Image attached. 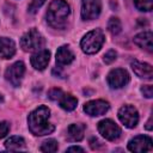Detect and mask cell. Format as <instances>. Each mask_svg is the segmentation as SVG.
<instances>
[{"label": "cell", "instance_id": "cb8c5ba5", "mask_svg": "<svg viewBox=\"0 0 153 153\" xmlns=\"http://www.w3.org/2000/svg\"><path fill=\"white\" fill-rule=\"evenodd\" d=\"M47 0H31V4L29 5V12L35 13Z\"/></svg>", "mask_w": 153, "mask_h": 153}, {"label": "cell", "instance_id": "ffe728a7", "mask_svg": "<svg viewBox=\"0 0 153 153\" xmlns=\"http://www.w3.org/2000/svg\"><path fill=\"white\" fill-rule=\"evenodd\" d=\"M108 30L110 31L111 35H118L122 30V24L120 19L116 17H111L108 22Z\"/></svg>", "mask_w": 153, "mask_h": 153}, {"label": "cell", "instance_id": "ba28073f", "mask_svg": "<svg viewBox=\"0 0 153 153\" xmlns=\"http://www.w3.org/2000/svg\"><path fill=\"white\" fill-rule=\"evenodd\" d=\"M129 80H130L129 73L123 68H115V69L110 71V73L108 74V78H106L109 86L115 90L126 86L129 82Z\"/></svg>", "mask_w": 153, "mask_h": 153}, {"label": "cell", "instance_id": "4316f807", "mask_svg": "<svg viewBox=\"0 0 153 153\" xmlns=\"http://www.w3.org/2000/svg\"><path fill=\"white\" fill-rule=\"evenodd\" d=\"M141 93L146 98H152L153 97V87H152V85H143L141 87Z\"/></svg>", "mask_w": 153, "mask_h": 153}, {"label": "cell", "instance_id": "5bb4252c", "mask_svg": "<svg viewBox=\"0 0 153 153\" xmlns=\"http://www.w3.org/2000/svg\"><path fill=\"white\" fill-rule=\"evenodd\" d=\"M134 43L148 53L153 51V35L151 31H143L134 37Z\"/></svg>", "mask_w": 153, "mask_h": 153}, {"label": "cell", "instance_id": "83f0119b", "mask_svg": "<svg viewBox=\"0 0 153 153\" xmlns=\"http://www.w3.org/2000/svg\"><path fill=\"white\" fill-rule=\"evenodd\" d=\"M90 146L92 149H99L100 147H103V143L97 139V137H92L90 140Z\"/></svg>", "mask_w": 153, "mask_h": 153}, {"label": "cell", "instance_id": "2e32d148", "mask_svg": "<svg viewBox=\"0 0 153 153\" xmlns=\"http://www.w3.org/2000/svg\"><path fill=\"white\" fill-rule=\"evenodd\" d=\"M16 54V44L8 37H0V57L11 59Z\"/></svg>", "mask_w": 153, "mask_h": 153}, {"label": "cell", "instance_id": "d4e9b609", "mask_svg": "<svg viewBox=\"0 0 153 153\" xmlns=\"http://www.w3.org/2000/svg\"><path fill=\"white\" fill-rule=\"evenodd\" d=\"M62 93H63V91L62 90H60V88H51L49 92H48V97L51 99V100H59V98L62 96Z\"/></svg>", "mask_w": 153, "mask_h": 153}, {"label": "cell", "instance_id": "f1b7e54d", "mask_svg": "<svg viewBox=\"0 0 153 153\" xmlns=\"http://www.w3.org/2000/svg\"><path fill=\"white\" fill-rule=\"evenodd\" d=\"M67 152H84V149L79 146H72V147L67 148Z\"/></svg>", "mask_w": 153, "mask_h": 153}, {"label": "cell", "instance_id": "8992f818", "mask_svg": "<svg viewBox=\"0 0 153 153\" xmlns=\"http://www.w3.org/2000/svg\"><path fill=\"white\" fill-rule=\"evenodd\" d=\"M98 131L102 134L103 137H105L109 141L117 140L122 134L121 128L112 120H109V118L102 120L98 123Z\"/></svg>", "mask_w": 153, "mask_h": 153}, {"label": "cell", "instance_id": "30bf717a", "mask_svg": "<svg viewBox=\"0 0 153 153\" xmlns=\"http://www.w3.org/2000/svg\"><path fill=\"white\" fill-rule=\"evenodd\" d=\"M153 148L152 139L147 135H136L128 142V149L135 153L149 152Z\"/></svg>", "mask_w": 153, "mask_h": 153}, {"label": "cell", "instance_id": "52a82bcc", "mask_svg": "<svg viewBox=\"0 0 153 153\" xmlns=\"http://www.w3.org/2000/svg\"><path fill=\"white\" fill-rule=\"evenodd\" d=\"M25 73V65L23 61H17L13 65H11L6 72H5V78L7 81H10L14 87L20 86L23 76Z\"/></svg>", "mask_w": 153, "mask_h": 153}, {"label": "cell", "instance_id": "5b68a950", "mask_svg": "<svg viewBox=\"0 0 153 153\" xmlns=\"http://www.w3.org/2000/svg\"><path fill=\"white\" fill-rule=\"evenodd\" d=\"M118 120L122 124H124L127 128H135L139 123V112L136 108H134L130 104H126L120 108L118 110Z\"/></svg>", "mask_w": 153, "mask_h": 153}, {"label": "cell", "instance_id": "7a4b0ae2", "mask_svg": "<svg viewBox=\"0 0 153 153\" xmlns=\"http://www.w3.org/2000/svg\"><path fill=\"white\" fill-rule=\"evenodd\" d=\"M69 14L71 7L65 0H53L48 7L45 17L51 27L62 30L67 26Z\"/></svg>", "mask_w": 153, "mask_h": 153}, {"label": "cell", "instance_id": "9c48e42d", "mask_svg": "<svg viewBox=\"0 0 153 153\" xmlns=\"http://www.w3.org/2000/svg\"><path fill=\"white\" fill-rule=\"evenodd\" d=\"M100 10V0H81V18L84 20H92L98 18Z\"/></svg>", "mask_w": 153, "mask_h": 153}, {"label": "cell", "instance_id": "4fadbf2b", "mask_svg": "<svg viewBox=\"0 0 153 153\" xmlns=\"http://www.w3.org/2000/svg\"><path fill=\"white\" fill-rule=\"evenodd\" d=\"M130 66H131V69L134 71V73L139 78H143V79H148V80H151L153 78V68L149 63L134 60Z\"/></svg>", "mask_w": 153, "mask_h": 153}, {"label": "cell", "instance_id": "ac0fdd59", "mask_svg": "<svg viewBox=\"0 0 153 153\" xmlns=\"http://www.w3.org/2000/svg\"><path fill=\"white\" fill-rule=\"evenodd\" d=\"M59 104H60V106L63 109V110H66V111H72V110H74L75 108H76V104H78V99L75 98V97H73L72 94H69V93H62V96L59 98Z\"/></svg>", "mask_w": 153, "mask_h": 153}, {"label": "cell", "instance_id": "6da1fadb", "mask_svg": "<svg viewBox=\"0 0 153 153\" xmlns=\"http://www.w3.org/2000/svg\"><path fill=\"white\" fill-rule=\"evenodd\" d=\"M50 110L45 105H39L27 116V126L30 131L36 136L51 134L55 130L53 123L49 122Z\"/></svg>", "mask_w": 153, "mask_h": 153}, {"label": "cell", "instance_id": "484cf974", "mask_svg": "<svg viewBox=\"0 0 153 153\" xmlns=\"http://www.w3.org/2000/svg\"><path fill=\"white\" fill-rule=\"evenodd\" d=\"M10 131V123L6 121L0 122V139L5 137Z\"/></svg>", "mask_w": 153, "mask_h": 153}, {"label": "cell", "instance_id": "f546056e", "mask_svg": "<svg viewBox=\"0 0 153 153\" xmlns=\"http://www.w3.org/2000/svg\"><path fill=\"white\" fill-rule=\"evenodd\" d=\"M146 129L147 130H152V117H149V120H148V122L146 124Z\"/></svg>", "mask_w": 153, "mask_h": 153}, {"label": "cell", "instance_id": "9a60e30c", "mask_svg": "<svg viewBox=\"0 0 153 153\" xmlns=\"http://www.w3.org/2000/svg\"><path fill=\"white\" fill-rule=\"evenodd\" d=\"M74 60V54L68 45H61L56 51V63L57 66H67Z\"/></svg>", "mask_w": 153, "mask_h": 153}, {"label": "cell", "instance_id": "44dd1931", "mask_svg": "<svg viewBox=\"0 0 153 153\" xmlns=\"http://www.w3.org/2000/svg\"><path fill=\"white\" fill-rule=\"evenodd\" d=\"M59 142L56 141V140H54V139H48V140H45L42 145H41V151L42 152H45V153H54V152H56L57 151V148H59V145H57Z\"/></svg>", "mask_w": 153, "mask_h": 153}, {"label": "cell", "instance_id": "603a6c76", "mask_svg": "<svg viewBox=\"0 0 153 153\" xmlns=\"http://www.w3.org/2000/svg\"><path fill=\"white\" fill-rule=\"evenodd\" d=\"M116 57H117V54H116V51L115 50H109L105 55H104V57H103V60H104V62L106 63V65H110V63H112L115 60H116Z\"/></svg>", "mask_w": 153, "mask_h": 153}, {"label": "cell", "instance_id": "277c9868", "mask_svg": "<svg viewBox=\"0 0 153 153\" xmlns=\"http://www.w3.org/2000/svg\"><path fill=\"white\" fill-rule=\"evenodd\" d=\"M44 38L35 27L26 31L20 38V47L24 51H37L43 49Z\"/></svg>", "mask_w": 153, "mask_h": 153}, {"label": "cell", "instance_id": "7c38bea8", "mask_svg": "<svg viewBox=\"0 0 153 153\" xmlns=\"http://www.w3.org/2000/svg\"><path fill=\"white\" fill-rule=\"evenodd\" d=\"M30 61H31V65L35 69L43 71L50 61V51L47 49H39L32 54Z\"/></svg>", "mask_w": 153, "mask_h": 153}, {"label": "cell", "instance_id": "7402d4cb", "mask_svg": "<svg viewBox=\"0 0 153 153\" xmlns=\"http://www.w3.org/2000/svg\"><path fill=\"white\" fill-rule=\"evenodd\" d=\"M134 5L139 11L149 12L153 8V0H134Z\"/></svg>", "mask_w": 153, "mask_h": 153}, {"label": "cell", "instance_id": "3957f363", "mask_svg": "<svg viewBox=\"0 0 153 153\" xmlns=\"http://www.w3.org/2000/svg\"><path fill=\"white\" fill-rule=\"evenodd\" d=\"M104 41H105V37H104L103 31L100 29H96V30H92V31L87 32L81 38L80 45H81V49H82L84 53L96 54L97 51L100 50Z\"/></svg>", "mask_w": 153, "mask_h": 153}, {"label": "cell", "instance_id": "8fae6325", "mask_svg": "<svg viewBox=\"0 0 153 153\" xmlns=\"http://www.w3.org/2000/svg\"><path fill=\"white\" fill-rule=\"evenodd\" d=\"M110 109V104L103 99L90 100L84 104V111L88 116H102Z\"/></svg>", "mask_w": 153, "mask_h": 153}, {"label": "cell", "instance_id": "e0dca14e", "mask_svg": "<svg viewBox=\"0 0 153 153\" xmlns=\"http://www.w3.org/2000/svg\"><path fill=\"white\" fill-rule=\"evenodd\" d=\"M85 126L82 123H73L67 129V139L68 141H81L84 139Z\"/></svg>", "mask_w": 153, "mask_h": 153}, {"label": "cell", "instance_id": "d6986e66", "mask_svg": "<svg viewBox=\"0 0 153 153\" xmlns=\"http://www.w3.org/2000/svg\"><path fill=\"white\" fill-rule=\"evenodd\" d=\"M5 147L10 151H19L25 147V141L22 136H11L6 140Z\"/></svg>", "mask_w": 153, "mask_h": 153}]
</instances>
